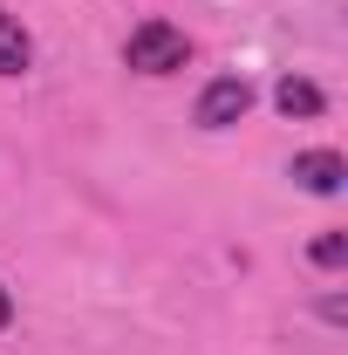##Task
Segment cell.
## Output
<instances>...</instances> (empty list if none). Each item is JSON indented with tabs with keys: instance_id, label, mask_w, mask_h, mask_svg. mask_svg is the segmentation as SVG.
Masks as SVG:
<instances>
[{
	"instance_id": "obj_1",
	"label": "cell",
	"mask_w": 348,
	"mask_h": 355,
	"mask_svg": "<svg viewBox=\"0 0 348 355\" xmlns=\"http://www.w3.org/2000/svg\"><path fill=\"white\" fill-rule=\"evenodd\" d=\"M191 62V42H184V28H171V21H143V28H130V42H123V69H137V76H177Z\"/></svg>"
},
{
	"instance_id": "obj_2",
	"label": "cell",
	"mask_w": 348,
	"mask_h": 355,
	"mask_svg": "<svg viewBox=\"0 0 348 355\" xmlns=\"http://www.w3.org/2000/svg\"><path fill=\"white\" fill-rule=\"evenodd\" d=\"M246 110H253V83L246 76H212L191 103V123L198 130H232V123H246Z\"/></svg>"
},
{
	"instance_id": "obj_3",
	"label": "cell",
	"mask_w": 348,
	"mask_h": 355,
	"mask_svg": "<svg viewBox=\"0 0 348 355\" xmlns=\"http://www.w3.org/2000/svg\"><path fill=\"white\" fill-rule=\"evenodd\" d=\"M287 178H294L301 191H314V198H335L348 184V164H342V150H301V157L287 164Z\"/></svg>"
},
{
	"instance_id": "obj_4",
	"label": "cell",
	"mask_w": 348,
	"mask_h": 355,
	"mask_svg": "<svg viewBox=\"0 0 348 355\" xmlns=\"http://www.w3.org/2000/svg\"><path fill=\"white\" fill-rule=\"evenodd\" d=\"M273 110H280V116H321V110H328V96H321V83H307V76H280V83H273Z\"/></svg>"
},
{
	"instance_id": "obj_5",
	"label": "cell",
	"mask_w": 348,
	"mask_h": 355,
	"mask_svg": "<svg viewBox=\"0 0 348 355\" xmlns=\"http://www.w3.org/2000/svg\"><path fill=\"white\" fill-rule=\"evenodd\" d=\"M28 62H35V42H28V28L0 7V76H28Z\"/></svg>"
},
{
	"instance_id": "obj_6",
	"label": "cell",
	"mask_w": 348,
	"mask_h": 355,
	"mask_svg": "<svg viewBox=\"0 0 348 355\" xmlns=\"http://www.w3.org/2000/svg\"><path fill=\"white\" fill-rule=\"evenodd\" d=\"M307 260L321 266V273H335V266L348 260V232H321V239H314V246H307Z\"/></svg>"
},
{
	"instance_id": "obj_7",
	"label": "cell",
	"mask_w": 348,
	"mask_h": 355,
	"mask_svg": "<svg viewBox=\"0 0 348 355\" xmlns=\"http://www.w3.org/2000/svg\"><path fill=\"white\" fill-rule=\"evenodd\" d=\"M7 328H14V294L0 287V335H7Z\"/></svg>"
}]
</instances>
